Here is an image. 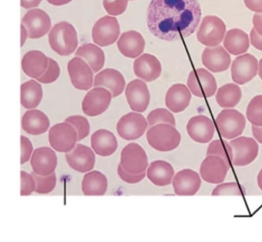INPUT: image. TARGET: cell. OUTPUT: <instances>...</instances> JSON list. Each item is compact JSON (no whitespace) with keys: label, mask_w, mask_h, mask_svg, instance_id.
<instances>
[{"label":"cell","mask_w":262,"mask_h":242,"mask_svg":"<svg viewBox=\"0 0 262 242\" xmlns=\"http://www.w3.org/2000/svg\"><path fill=\"white\" fill-rule=\"evenodd\" d=\"M224 46L233 55L244 54L247 52L250 46L248 35L240 29H231L226 33Z\"/></svg>","instance_id":"obj_32"},{"label":"cell","mask_w":262,"mask_h":242,"mask_svg":"<svg viewBox=\"0 0 262 242\" xmlns=\"http://www.w3.org/2000/svg\"><path fill=\"white\" fill-rule=\"evenodd\" d=\"M258 75L261 79L262 80V58L260 60L259 62Z\"/></svg>","instance_id":"obj_55"},{"label":"cell","mask_w":262,"mask_h":242,"mask_svg":"<svg viewBox=\"0 0 262 242\" xmlns=\"http://www.w3.org/2000/svg\"><path fill=\"white\" fill-rule=\"evenodd\" d=\"M134 71L138 77L146 82H151L160 76L162 67L156 57L145 53L135 60Z\"/></svg>","instance_id":"obj_23"},{"label":"cell","mask_w":262,"mask_h":242,"mask_svg":"<svg viewBox=\"0 0 262 242\" xmlns=\"http://www.w3.org/2000/svg\"><path fill=\"white\" fill-rule=\"evenodd\" d=\"M230 166L222 158L209 155L204 160L200 168L202 178L212 184L222 183L226 179Z\"/></svg>","instance_id":"obj_14"},{"label":"cell","mask_w":262,"mask_h":242,"mask_svg":"<svg viewBox=\"0 0 262 242\" xmlns=\"http://www.w3.org/2000/svg\"><path fill=\"white\" fill-rule=\"evenodd\" d=\"M32 175L35 181L36 189L35 191L36 193L40 194H47L51 192L55 188L57 179L55 173L47 177H43L33 172Z\"/></svg>","instance_id":"obj_39"},{"label":"cell","mask_w":262,"mask_h":242,"mask_svg":"<svg viewBox=\"0 0 262 242\" xmlns=\"http://www.w3.org/2000/svg\"><path fill=\"white\" fill-rule=\"evenodd\" d=\"M48 64V57L41 51L35 50L26 53L21 62L24 72L29 77L36 79L43 74Z\"/></svg>","instance_id":"obj_27"},{"label":"cell","mask_w":262,"mask_h":242,"mask_svg":"<svg viewBox=\"0 0 262 242\" xmlns=\"http://www.w3.org/2000/svg\"><path fill=\"white\" fill-rule=\"evenodd\" d=\"M118 173L120 179L125 183L135 184L141 182L146 176V172L139 174H133L126 172L119 164Z\"/></svg>","instance_id":"obj_45"},{"label":"cell","mask_w":262,"mask_h":242,"mask_svg":"<svg viewBox=\"0 0 262 242\" xmlns=\"http://www.w3.org/2000/svg\"><path fill=\"white\" fill-rule=\"evenodd\" d=\"M149 128L159 124H167L176 126V119L173 115L164 108H157L151 111L147 117Z\"/></svg>","instance_id":"obj_37"},{"label":"cell","mask_w":262,"mask_h":242,"mask_svg":"<svg viewBox=\"0 0 262 242\" xmlns=\"http://www.w3.org/2000/svg\"><path fill=\"white\" fill-rule=\"evenodd\" d=\"M146 138L149 145L155 150L167 152L178 147L182 137L174 126L167 124H159L149 128Z\"/></svg>","instance_id":"obj_3"},{"label":"cell","mask_w":262,"mask_h":242,"mask_svg":"<svg viewBox=\"0 0 262 242\" xmlns=\"http://www.w3.org/2000/svg\"><path fill=\"white\" fill-rule=\"evenodd\" d=\"M232 150V165L244 167L250 165L258 154L259 146L252 138L241 137L229 143Z\"/></svg>","instance_id":"obj_6"},{"label":"cell","mask_w":262,"mask_h":242,"mask_svg":"<svg viewBox=\"0 0 262 242\" xmlns=\"http://www.w3.org/2000/svg\"><path fill=\"white\" fill-rule=\"evenodd\" d=\"M191 94L186 85L177 84L167 91L165 97L166 107L173 113L184 111L190 105Z\"/></svg>","instance_id":"obj_25"},{"label":"cell","mask_w":262,"mask_h":242,"mask_svg":"<svg viewBox=\"0 0 262 242\" xmlns=\"http://www.w3.org/2000/svg\"><path fill=\"white\" fill-rule=\"evenodd\" d=\"M57 164L56 154L52 149L48 147L36 149L31 159V165L34 172L43 177L54 173Z\"/></svg>","instance_id":"obj_19"},{"label":"cell","mask_w":262,"mask_h":242,"mask_svg":"<svg viewBox=\"0 0 262 242\" xmlns=\"http://www.w3.org/2000/svg\"><path fill=\"white\" fill-rule=\"evenodd\" d=\"M33 150L32 144L29 138L21 136V165L29 160Z\"/></svg>","instance_id":"obj_46"},{"label":"cell","mask_w":262,"mask_h":242,"mask_svg":"<svg viewBox=\"0 0 262 242\" xmlns=\"http://www.w3.org/2000/svg\"><path fill=\"white\" fill-rule=\"evenodd\" d=\"M43 97L41 85L34 80H30L21 86V103L26 109H33L41 103Z\"/></svg>","instance_id":"obj_34"},{"label":"cell","mask_w":262,"mask_h":242,"mask_svg":"<svg viewBox=\"0 0 262 242\" xmlns=\"http://www.w3.org/2000/svg\"><path fill=\"white\" fill-rule=\"evenodd\" d=\"M252 45L256 49L262 51V36L260 35L253 28L250 32Z\"/></svg>","instance_id":"obj_48"},{"label":"cell","mask_w":262,"mask_h":242,"mask_svg":"<svg viewBox=\"0 0 262 242\" xmlns=\"http://www.w3.org/2000/svg\"><path fill=\"white\" fill-rule=\"evenodd\" d=\"M49 141L51 146L55 150L67 153L72 150L76 145L77 132L70 124L58 123L50 128Z\"/></svg>","instance_id":"obj_9"},{"label":"cell","mask_w":262,"mask_h":242,"mask_svg":"<svg viewBox=\"0 0 262 242\" xmlns=\"http://www.w3.org/2000/svg\"><path fill=\"white\" fill-rule=\"evenodd\" d=\"M130 1H134V0H130Z\"/></svg>","instance_id":"obj_56"},{"label":"cell","mask_w":262,"mask_h":242,"mask_svg":"<svg viewBox=\"0 0 262 242\" xmlns=\"http://www.w3.org/2000/svg\"><path fill=\"white\" fill-rule=\"evenodd\" d=\"M21 27V47L25 44L28 35V33L27 30L25 28V27L22 25Z\"/></svg>","instance_id":"obj_53"},{"label":"cell","mask_w":262,"mask_h":242,"mask_svg":"<svg viewBox=\"0 0 262 242\" xmlns=\"http://www.w3.org/2000/svg\"><path fill=\"white\" fill-rule=\"evenodd\" d=\"M128 0H103V6L107 13L112 16L123 14L128 6Z\"/></svg>","instance_id":"obj_42"},{"label":"cell","mask_w":262,"mask_h":242,"mask_svg":"<svg viewBox=\"0 0 262 242\" xmlns=\"http://www.w3.org/2000/svg\"><path fill=\"white\" fill-rule=\"evenodd\" d=\"M125 84V78L120 72L114 69L108 68L96 75L94 86L107 89L113 98H116L123 93Z\"/></svg>","instance_id":"obj_22"},{"label":"cell","mask_w":262,"mask_h":242,"mask_svg":"<svg viewBox=\"0 0 262 242\" xmlns=\"http://www.w3.org/2000/svg\"><path fill=\"white\" fill-rule=\"evenodd\" d=\"M174 174L172 166L164 160L151 163L147 169L148 180L155 186L165 187L170 185Z\"/></svg>","instance_id":"obj_30"},{"label":"cell","mask_w":262,"mask_h":242,"mask_svg":"<svg viewBox=\"0 0 262 242\" xmlns=\"http://www.w3.org/2000/svg\"><path fill=\"white\" fill-rule=\"evenodd\" d=\"M246 116L253 125L262 126V95L253 98L247 108Z\"/></svg>","instance_id":"obj_38"},{"label":"cell","mask_w":262,"mask_h":242,"mask_svg":"<svg viewBox=\"0 0 262 242\" xmlns=\"http://www.w3.org/2000/svg\"><path fill=\"white\" fill-rule=\"evenodd\" d=\"M147 126L148 123L143 115L130 113L120 119L117 125V130L122 138L131 141L141 137Z\"/></svg>","instance_id":"obj_13"},{"label":"cell","mask_w":262,"mask_h":242,"mask_svg":"<svg viewBox=\"0 0 262 242\" xmlns=\"http://www.w3.org/2000/svg\"><path fill=\"white\" fill-rule=\"evenodd\" d=\"M126 172L139 174L145 172L148 166V157L144 149L136 143L126 145L121 153L120 164Z\"/></svg>","instance_id":"obj_4"},{"label":"cell","mask_w":262,"mask_h":242,"mask_svg":"<svg viewBox=\"0 0 262 242\" xmlns=\"http://www.w3.org/2000/svg\"><path fill=\"white\" fill-rule=\"evenodd\" d=\"M242 98L239 87L234 84H227L221 87L216 96L218 104L222 108L235 107Z\"/></svg>","instance_id":"obj_35"},{"label":"cell","mask_w":262,"mask_h":242,"mask_svg":"<svg viewBox=\"0 0 262 242\" xmlns=\"http://www.w3.org/2000/svg\"><path fill=\"white\" fill-rule=\"evenodd\" d=\"M21 23L26 27L28 36L31 39L42 37L48 33L51 27L49 16L40 9H33L27 12Z\"/></svg>","instance_id":"obj_17"},{"label":"cell","mask_w":262,"mask_h":242,"mask_svg":"<svg viewBox=\"0 0 262 242\" xmlns=\"http://www.w3.org/2000/svg\"><path fill=\"white\" fill-rule=\"evenodd\" d=\"M113 96L111 93L103 87H96L84 97L82 103L83 113L90 117L103 114L109 107Z\"/></svg>","instance_id":"obj_12"},{"label":"cell","mask_w":262,"mask_h":242,"mask_svg":"<svg viewBox=\"0 0 262 242\" xmlns=\"http://www.w3.org/2000/svg\"><path fill=\"white\" fill-rule=\"evenodd\" d=\"M36 189L35 181L32 176L26 172L21 171V195H31Z\"/></svg>","instance_id":"obj_44"},{"label":"cell","mask_w":262,"mask_h":242,"mask_svg":"<svg viewBox=\"0 0 262 242\" xmlns=\"http://www.w3.org/2000/svg\"><path fill=\"white\" fill-rule=\"evenodd\" d=\"M229 54L221 46L206 48L202 55L203 64L210 71L218 73L226 71L231 63Z\"/></svg>","instance_id":"obj_24"},{"label":"cell","mask_w":262,"mask_h":242,"mask_svg":"<svg viewBox=\"0 0 262 242\" xmlns=\"http://www.w3.org/2000/svg\"><path fill=\"white\" fill-rule=\"evenodd\" d=\"M117 46L124 56L135 58L143 52L145 42L140 33L136 31H129L122 34L117 42Z\"/></svg>","instance_id":"obj_26"},{"label":"cell","mask_w":262,"mask_h":242,"mask_svg":"<svg viewBox=\"0 0 262 242\" xmlns=\"http://www.w3.org/2000/svg\"><path fill=\"white\" fill-rule=\"evenodd\" d=\"M48 67L43 73V74L36 79L39 82L44 84H49L54 83L58 78L60 69L58 63L53 59L49 58Z\"/></svg>","instance_id":"obj_41"},{"label":"cell","mask_w":262,"mask_h":242,"mask_svg":"<svg viewBox=\"0 0 262 242\" xmlns=\"http://www.w3.org/2000/svg\"><path fill=\"white\" fill-rule=\"evenodd\" d=\"M246 7L250 11L262 13V0H244Z\"/></svg>","instance_id":"obj_47"},{"label":"cell","mask_w":262,"mask_h":242,"mask_svg":"<svg viewBox=\"0 0 262 242\" xmlns=\"http://www.w3.org/2000/svg\"><path fill=\"white\" fill-rule=\"evenodd\" d=\"M107 178L100 171H92L86 174L83 177L81 189L84 195H104L107 191Z\"/></svg>","instance_id":"obj_31"},{"label":"cell","mask_w":262,"mask_h":242,"mask_svg":"<svg viewBox=\"0 0 262 242\" xmlns=\"http://www.w3.org/2000/svg\"><path fill=\"white\" fill-rule=\"evenodd\" d=\"M252 131L254 138L259 143L262 144V126L252 125Z\"/></svg>","instance_id":"obj_51"},{"label":"cell","mask_w":262,"mask_h":242,"mask_svg":"<svg viewBox=\"0 0 262 242\" xmlns=\"http://www.w3.org/2000/svg\"><path fill=\"white\" fill-rule=\"evenodd\" d=\"M258 62L250 54L236 57L231 66V76L233 81L239 85L250 82L257 74Z\"/></svg>","instance_id":"obj_16"},{"label":"cell","mask_w":262,"mask_h":242,"mask_svg":"<svg viewBox=\"0 0 262 242\" xmlns=\"http://www.w3.org/2000/svg\"><path fill=\"white\" fill-rule=\"evenodd\" d=\"M92 146L95 152L102 157L113 155L117 149L118 143L114 134L106 129L96 131L92 136Z\"/></svg>","instance_id":"obj_29"},{"label":"cell","mask_w":262,"mask_h":242,"mask_svg":"<svg viewBox=\"0 0 262 242\" xmlns=\"http://www.w3.org/2000/svg\"><path fill=\"white\" fill-rule=\"evenodd\" d=\"M42 0H21V6L26 9L36 8L39 6Z\"/></svg>","instance_id":"obj_50"},{"label":"cell","mask_w":262,"mask_h":242,"mask_svg":"<svg viewBox=\"0 0 262 242\" xmlns=\"http://www.w3.org/2000/svg\"><path fill=\"white\" fill-rule=\"evenodd\" d=\"M47 1L53 6L59 7L69 4L72 0H47Z\"/></svg>","instance_id":"obj_52"},{"label":"cell","mask_w":262,"mask_h":242,"mask_svg":"<svg viewBox=\"0 0 262 242\" xmlns=\"http://www.w3.org/2000/svg\"><path fill=\"white\" fill-rule=\"evenodd\" d=\"M215 155L224 159L231 166L232 160V150L230 144L225 140H216L209 145L207 156Z\"/></svg>","instance_id":"obj_36"},{"label":"cell","mask_w":262,"mask_h":242,"mask_svg":"<svg viewBox=\"0 0 262 242\" xmlns=\"http://www.w3.org/2000/svg\"><path fill=\"white\" fill-rule=\"evenodd\" d=\"M252 22L256 31L262 36V14H254Z\"/></svg>","instance_id":"obj_49"},{"label":"cell","mask_w":262,"mask_h":242,"mask_svg":"<svg viewBox=\"0 0 262 242\" xmlns=\"http://www.w3.org/2000/svg\"><path fill=\"white\" fill-rule=\"evenodd\" d=\"M147 16L148 29L154 36L176 41L195 32L202 10L198 0H152Z\"/></svg>","instance_id":"obj_1"},{"label":"cell","mask_w":262,"mask_h":242,"mask_svg":"<svg viewBox=\"0 0 262 242\" xmlns=\"http://www.w3.org/2000/svg\"><path fill=\"white\" fill-rule=\"evenodd\" d=\"M215 122L222 137L231 140L243 133L246 124L245 117L234 109H225L220 113Z\"/></svg>","instance_id":"obj_5"},{"label":"cell","mask_w":262,"mask_h":242,"mask_svg":"<svg viewBox=\"0 0 262 242\" xmlns=\"http://www.w3.org/2000/svg\"><path fill=\"white\" fill-rule=\"evenodd\" d=\"M50 125L48 116L42 112L37 109L27 112L21 120L23 129L27 133L34 136L45 133Z\"/></svg>","instance_id":"obj_28"},{"label":"cell","mask_w":262,"mask_h":242,"mask_svg":"<svg viewBox=\"0 0 262 242\" xmlns=\"http://www.w3.org/2000/svg\"><path fill=\"white\" fill-rule=\"evenodd\" d=\"M188 135L194 141L205 144L210 142L215 133V127L208 117L199 115L192 118L187 125Z\"/></svg>","instance_id":"obj_21"},{"label":"cell","mask_w":262,"mask_h":242,"mask_svg":"<svg viewBox=\"0 0 262 242\" xmlns=\"http://www.w3.org/2000/svg\"><path fill=\"white\" fill-rule=\"evenodd\" d=\"M49 42L52 49L60 56H69L78 46L77 34L70 23L61 21L55 25L49 34Z\"/></svg>","instance_id":"obj_2"},{"label":"cell","mask_w":262,"mask_h":242,"mask_svg":"<svg viewBox=\"0 0 262 242\" xmlns=\"http://www.w3.org/2000/svg\"><path fill=\"white\" fill-rule=\"evenodd\" d=\"M120 27L116 17L105 16L95 25L92 32L94 42L102 47L116 42L120 34Z\"/></svg>","instance_id":"obj_10"},{"label":"cell","mask_w":262,"mask_h":242,"mask_svg":"<svg viewBox=\"0 0 262 242\" xmlns=\"http://www.w3.org/2000/svg\"><path fill=\"white\" fill-rule=\"evenodd\" d=\"M64 122L71 125L77 134V141H80L88 136L90 133V122L85 118L81 116H72L67 118Z\"/></svg>","instance_id":"obj_40"},{"label":"cell","mask_w":262,"mask_h":242,"mask_svg":"<svg viewBox=\"0 0 262 242\" xmlns=\"http://www.w3.org/2000/svg\"><path fill=\"white\" fill-rule=\"evenodd\" d=\"M75 56L85 59L95 73L101 70L105 62L103 51L93 43L85 44L78 48Z\"/></svg>","instance_id":"obj_33"},{"label":"cell","mask_w":262,"mask_h":242,"mask_svg":"<svg viewBox=\"0 0 262 242\" xmlns=\"http://www.w3.org/2000/svg\"><path fill=\"white\" fill-rule=\"evenodd\" d=\"M201 185L202 180L199 174L191 169H184L179 172L172 181L174 192L179 196L195 195Z\"/></svg>","instance_id":"obj_20"},{"label":"cell","mask_w":262,"mask_h":242,"mask_svg":"<svg viewBox=\"0 0 262 242\" xmlns=\"http://www.w3.org/2000/svg\"><path fill=\"white\" fill-rule=\"evenodd\" d=\"M257 182L258 187L262 191V169L260 170L258 174Z\"/></svg>","instance_id":"obj_54"},{"label":"cell","mask_w":262,"mask_h":242,"mask_svg":"<svg viewBox=\"0 0 262 242\" xmlns=\"http://www.w3.org/2000/svg\"><path fill=\"white\" fill-rule=\"evenodd\" d=\"M239 185L235 182L227 183L220 184L216 186L212 191V196L220 195H243Z\"/></svg>","instance_id":"obj_43"},{"label":"cell","mask_w":262,"mask_h":242,"mask_svg":"<svg viewBox=\"0 0 262 242\" xmlns=\"http://www.w3.org/2000/svg\"><path fill=\"white\" fill-rule=\"evenodd\" d=\"M82 58L74 57L68 64V71L74 87L80 91L90 90L93 85L94 73Z\"/></svg>","instance_id":"obj_11"},{"label":"cell","mask_w":262,"mask_h":242,"mask_svg":"<svg viewBox=\"0 0 262 242\" xmlns=\"http://www.w3.org/2000/svg\"><path fill=\"white\" fill-rule=\"evenodd\" d=\"M226 31L223 21L216 16L204 18L197 34L198 40L208 47H215L223 41Z\"/></svg>","instance_id":"obj_7"},{"label":"cell","mask_w":262,"mask_h":242,"mask_svg":"<svg viewBox=\"0 0 262 242\" xmlns=\"http://www.w3.org/2000/svg\"><path fill=\"white\" fill-rule=\"evenodd\" d=\"M66 159L72 169L81 173L92 171L96 163V155L93 150L81 144H77L72 150L67 152Z\"/></svg>","instance_id":"obj_15"},{"label":"cell","mask_w":262,"mask_h":242,"mask_svg":"<svg viewBox=\"0 0 262 242\" xmlns=\"http://www.w3.org/2000/svg\"><path fill=\"white\" fill-rule=\"evenodd\" d=\"M187 85L192 93L199 98L211 97L217 90L215 77L204 68L197 69L190 72Z\"/></svg>","instance_id":"obj_8"},{"label":"cell","mask_w":262,"mask_h":242,"mask_svg":"<svg viewBox=\"0 0 262 242\" xmlns=\"http://www.w3.org/2000/svg\"><path fill=\"white\" fill-rule=\"evenodd\" d=\"M125 95L131 109L143 113L150 102V94L146 84L140 79H135L127 85Z\"/></svg>","instance_id":"obj_18"}]
</instances>
